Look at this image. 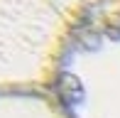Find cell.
<instances>
[{
    "instance_id": "1",
    "label": "cell",
    "mask_w": 120,
    "mask_h": 118,
    "mask_svg": "<svg viewBox=\"0 0 120 118\" xmlns=\"http://www.w3.org/2000/svg\"><path fill=\"white\" fill-rule=\"evenodd\" d=\"M120 0H0V94L52 91L83 25Z\"/></svg>"
},
{
    "instance_id": "2",
    "label": "cell",
    "mask_w": 120,
    "mask_h": 118,
    "mask_svg": "<svg viewBox=\"0 0 120 118\" xmlns=\"http://www.w3.org/2000/svg\"><path fill=\"white\" fill-rule=\"evenodd\" d=\"M52 94L69 118H120V3L76 35Z\"/></svg>"
},
{
    "instance_id": "3",
    "label": "cell",
    "mask_w": 120,
    "mask_h": 118,
    "mask_svg": "<svg viewBox=\"0 0 120 118\" xmlns=\"http://www.w3.org/2000/svg\"><path fill=\"white\" fill-rule=\"evenodd\" d=\"M0 118H69L52 91H5Z\"/></svg>"
}]
</instances>
